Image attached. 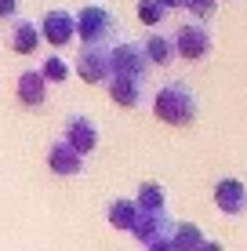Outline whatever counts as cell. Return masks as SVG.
<instances>
[{"label":"cell","instance_id":"20","mask_svg":"<svg viewBox=\"0 0 247 251\" xmlns=\"http://www.w3.org/2000/svg\"><path fill=\"white\" fill-rule=\"evenodd\" d=\"M197 251H225V248H222V244H218V240H203V244H200Z\"/></svg>","mask_w":247,"mask_h":251},{"label":"cell","instance_id":"6","mask_svg":"<svg viewBox=\"0 0 247 251\" xmlns=\"http://www.w3.org/2000/svg\"><path fill=\"white\" fill-rule=\"evenodd\" d=\"M109 58H113V73H120V76H138V80H142V73H146V66H149L142 44H120V48L109 51Z\"/></svg>","mask_w":247,"mask_h":251},{"label":"cell","instance_id":"22","mask_svg":"<svg viewBox=\"0 0 247 251\" xmlns=\"http://www.w3.org/2000/svg\"><path fill=\"white\" fill-rule=\"evenodd\" d=\"M160 4H164V7H182L185 0H160Z\"/></svg>","mask_w":247,"mask_h":251},{"label":"cell","instance_id":"21","mask_svg":"<svg viewBox=\"0 0 247 251\" xmlns=\"http://www.w3.org/2000/svg\"><path fill=\"white\" fill-rule=\"evenodd\" d=\"M149 251H171V244H167V240H157V244H149Z\"/></svg>","mask_w":247,"mask_h":251},{"label":"cell","instance_id":"18","mask_svg":"<svg viewBox=\"0 0 247 251\" xmlns=\"http://www.w3.org/2000/svg\"><path fill=\"white\" fill-rule=\"evenodd\" d=\"M40 76H44V80H66V76H69V66H66L58 55H51L44 62V69H40Z\"/></svg>","mask_w":247,"mask_h":251},{"label":"cell","instance_id":"14","mask_svg":"<svg viewBox=\"0 0 247 251\" xmlns=\"http://www.w3.org/2000/svg\"><path fill=\"white\" fill-rule=\"evenodd\" d=\"M142 51H146V62H157V66H167V62L175 58L171 40H167V37H157V33H153L146 44H142Z\"/></svg>","mask_w":247,"mask_h":251},{"label":"cell","instance_id":"8","mask_svg":"<svg viewBox=\"0 0 247 251\" xmlns=\"http://www.w3.org/2000/svg\"><path fill=\"white\" fill-rule=\"evenodd\" d=\"M40 33L51 40V44H69L73 33H76V19L69 11H47L44 25H40Z\"/></svg>","mask_w":247,"mask_h":251},{"label":"cell","instance_id":"12","mask_svg":"<svg viewBox=\"0 0 247 251\" xmlns=\"http://www.w3.org/2000/svg\"><path fill=\"white\" fill-rule=\"evenodd\" d=\"M171 251H197L203 244V233L200 226H193V222H178V226H171Z\"/></svg>","mask_w":247,"mask_h":251},{"label":"cell","instance_id":"7","mask_svg":"<svg viewBox=\"0 0 247 251\" xmlns=\"http://www.w3.org/2000/svg\"><path fill=\"white\" fill-rule=\"evenodd\" d=\"M215 204L222 207V211H229V215H240L244 207H247V186L236 182V178L218 182V186H215Z\"/></svg>","mask_w":247,"mask_h":251},{"label":"cell","instance_id":"17","mask_svg":"<svg viewBox=\"0 0 247 251\" xmlns=\"http://www.w3.org/2000/svg\"><path fill=\"white\" fill-rule=\"evenodd\" d=\"M164 11H167V7L160 4V0H138V19L146 25H157L160 19H164Z\"/></svg>","mask_w":247,"mask_h":251},{"label":"cell","instance_id":"19","mask_svg":"<svg viewBox=\"0 0 247 251\" xmlns=\"http://www.w3.org/2000/svg\"><path fill=\"white\" fill-rule=\"evenodd\" d=\"M15 7H19V0H0V15H15Z\"/></svg>","mask_w":247,"mask_h":251},{"label":"cell","instance_id":"10","mask_svg":"<svg viewBox=\"0 0 247 251\" xmlns=\"http://www.w3.org/2000/svg\"><path fill=\"white\" fill-rule=\"evenodd\" d=\"M109 91H113V99L120 102V106H138V99H142V80L138 76H120V73H113V80H109Z\"/></svg>","mask_w":247,"mask_h":251},{"label":"cell","instance_id":"4","mask_svg":"<svg viewBox=\"0 0 247 251\" xmlns=\"http://www.w3.org/2000/svg\"><path fill=\"white\" fill-rule=\"evenodd\" d=\"M76 69L88 84H98L113 73V58H109V48H84L80 58H76Z\"/></svg>","mask_w":247,"mask_h":251},{"label":"cell","instance_id":"1","mask_svg":"<svg viewBox=\"0 0 247 251\" xmlns=\"http://www.w3.org/2000/svg\"><path fill=\"white\" fill-rule=\"evenodd\" d=\"M153 109H157L160 120H167V124H175V127H185V124L197 120V95L185 88L182 80H175V84H167V88H160Z\"/></svg>","mask_w":247,"mask_h":251},{"label":"cell","instance_id":"15","mask_svg":"<svg viewBox=\"0 0 247 251\" xmlns=\"http://www.w3.org/2000/svg\"><path fill=\"white\" fill-rule=\"evenodd\" d=\"M109 222H113L116 229H135V222H138L135 201H113L109 204Z\"/></svg>","mask_w":247,"mask_h":251},{"label":"cell","instance_id":"16","mask_svg":"<svg viewBox=\"0 0 247 251\" xmlns=\"http://www.w3.org/2000/svg\"><path fill=\"white\" fill-rule=\"evenodd\" d=\"M135 207H138V211H146V215L164 211V189H160L157 182H146V186L138 189V197H135Z\"/></svg>","mask_w":247,"mask_h":251},{"label":"cell","instance_id":"2","mask_svg":"<svg viewBox=\"0 0 247 251\" xmlns=\"http://www.w3.org/2000/svg\"><path fill=\"white\" fill-rule=\"evenodd\" d=\"M76 29H80V37L88 40V48H106V37L113 33V15H109V7L91 4V7L80 11Z\"/></svg>","mask_w":247,"mask_h":251},{"label":"cell","instance_id":"13","mask_svg":"<svg viewBox=\"0 0 247 251\" xmlns=\"http://www.w3.org/2000/svg\"><path fill=\"white\" fill-rule=\"evenodd\" d=\"M19 99L25 106H40L44 102V76H40V69H29V73L19 76Z\"/></svg>","mask_w":247,"mask_h":251},{"label":"cell","instance_id":"11","mask_svg":"<svg viewBox=\"0 0 247 251\" xmlns=\"http://www.w3.org/2000/svg\"><path fill=\"white\" fill-rule=\"evenodd\" d=\"M37 44H40V25L25 22V19H15V25H11V48L22 51V55H29V51H37Z\"/></svg>","mask_w":247,"mask_h":251},{"label":"cell","instance_id":"5","mask_svg":"<svg viewBox=\"0 0 247 251\" xmlns=\"http://www.w3.org/2000/svg\"><path fill=\"white\" fill-rule=\"evenodd\" d=\"M66 142H69L80 157H84V153H91V150L98 146V127H95V120H91V117H80V113L69 117V120H66Z\"/></svg>","mask_w":247,"mask_h":251},{"label":"cell","instance_id":"9","mask_svg":"<svg viewBox=\"0 0 247 251\" xmlns=\"http://www.w3.org/2000/svg\"><path fill=\"white\" fill-rule=\"evenodd\" d=\"M47 164H51V171H55V175H76V171L84 168V157H80V153H76L73 146L62 138V142H55V146H51Z\"/></svg>","mask_w":247,"mask_h":251},{"label":"cell","instance_id":"3","mask_svg":"<svg viewBox=\"0 0 247 251\" xmlns=\"http://www.w3.org/2000/svg\"><path fill=\"white\" fill-rule=\"evenodd\" d=\"M211 51V33L203 22H185L175 37V55L182 58H203Z\"/></svg>","mask_w":247,"mask_h":251}]
</instances>
